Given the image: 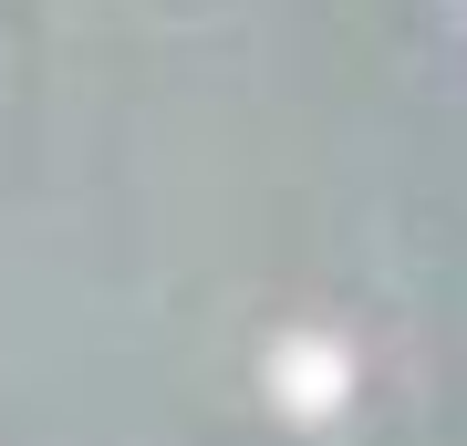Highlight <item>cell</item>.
<instances>
[{
    "label": "cell",
    "mask_w": 467,
    "mask_h": 446,
    "mask_svg": "<svg viewBox=\"0 0 467 446\" xmlns=\"http://www.w3.org/2000/svg\"><path fill=\"white\" fill-rule=\"evenodd\" d=\"M343 384H353V364H343V343H322V332H301V343L270 353V395H281V415H301V426H322V415L343 405Z\"/></svg>",
    "instance_id": "cell-1"
}]
</instances>
